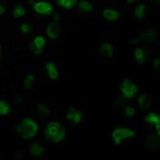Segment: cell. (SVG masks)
<instances>
[{
    "instance_id": "obj_1",
    "label": "cell",
    "mask_w": 160,
    "mask_h": 160,
    "mask_svg": "<svg viewBox=\"0 0 160 160\" xmlns=\"http://www.w3.org/2000/svg\"><path fill=\"white\" fill-rule=\"evenodd\" d=\"M23 124L24 125V130L22 133L24 139H30L31 137L36 135V133L39 129V126L34 121L29 119V118H26L23 121Z\"/></svg>"
},
{
    "instance_id": "obj_2",
    "label": "cell",
    "mask_w": 160,
    "mask_h": 160,
    "mask_svg": "<svg viewBox=\"0 0 160 160\" xmlns=\"http://www.w3.org/2000/svg\"><path fill=\"white\" fill-rule=\"evenodd\" d=\"M133 136H135V132L126 127L117 128V129H115L114 132L112 133V138L113 140H114L115 144H119L123 139L127 138V137H133Z\"/></svg>"
},
{
    "instance_id": "obj_3",
    "label": "cell",
    "mask_w": 160,
    "mask_h": 160,
    "mask_svg": "<svg viewBox=\"0 0 160 160\" xmlns=\"http://www.w3.org/2000/svg\"><path fill=\"white\" fill-rule=\"evenodd\" d=\"M121 91L123 93V96L125 97H127V99H132L135 95V93L137 92V87L134 85L133 84L129 81V80H124L122 84H121Z\"/></svg>"
},
{
    "instance_id": "obj_4",
    "label": "cell",
    "mask_w": 160,
    "mask_h": 160,
    "mask_svg": "<svg viewBox=\"0 0 160 160\" xmlns=\"http://www.w3.org/2000/svg\"><path fill=\"white\" fill-rule=\"evenodd\" d=\"M34 9L38 13L40 14H51L53 12V7L50 3L47 2H39L34 5Z\"/></svg>"
},
{
    "instance_id": "obj_5",
    "label": "cell",
    "mask_w": 160,
    "mask_h": 160,
    "mask_svg": "<svg viewBox=\"0 0 160 160\" xmlns=\"http://www.w3.org/2000/svg\"><path fill=\"white\" fill-rule=\"evenodd\" d=\"M60 32V26L56 24V23H53L50 24L47 27V34L51 39H55L57 38V36L59 35Z\"/></svg>"
},
{
    "instance_id": "obj_6",
    "label": "cell",
    "mask_w": 160,
    "mask_h": 160,
    "mask_svg": "<svg viewBox=\"0 0 160 160\" xmlns=\"http://www.w3.org/2000/svg\"><path fill=\"white\" fill-rule=\"evenodd\" d=\"M157 37V34L156 31H154L152 29H148L146 31H144V32L141 35L140 39L141 40H146V41H150V42H152V41L156 40Z\"/></svg>"
},
{
    "instance_id": "obj_7",
    "label": "cell",
    "mask_w": 160,
    "mask_h": 160,
    "mask_svg": "<svg viewBox=\"0 0 160 160\" xmlns=\"http://www.w3.org/2000/svg\"><path fill=\"white\" fill-rule=\"evenodd\" d=\"M69 114L66 115V118L69 120H73L75 124L79 123L81 119V113L80 111H77L74 110V108H69Z\"/></svg>"
},
{
    "instance_id": "obj_8",
    "label": "cell",
    "mask_w": 160,
    "mask_h": 160,
    "mask_svg": "<svg viewBox=\"0 0 160 160\" xmlns=\"http://www.w3.org/2000/svg\"><path fill=\"white\" fill-rule=\"evenodd\" d=\"M145 120L147 122H150V123H154L156 124V130L158 135L160 134V126H159V116L154 112H151L150 114H148V116L145 118Z\"/></svg>"
},
{
    "instance_id": "obj_9",
    "label": "cell",
    "mask_w": 160,
    "mask_h": 160,
    "mask_svg": "<svg viewBox=\"0 0 160 160\" xmlns=\"http://www.w3.org/2000/svg\"><path fill=\"white\" fill-rule=\"evenodd\" d=\"M139 103H140V106L141 107V109L145 110L150 107L151 100L147 95H141L140 97H139Z\"/></svg>"
},
{
    "instance_id": "obj_10",
    "label": "cell",
    "mask_w": 160,
    "mask_h": 160,
    "mask_svg": "<svg viewBox=\"0 0 160 160\" xmlns=\"http://www.w3.org/2000/svg\"><path fill=\"white\" fill-rule=\"evenodd\" d=\"M103 15H104V17L108 20H116L119 18L120 13L116 11V10L105 9L104 11H103Z\"/></svg>"
},
{
    "instance_id": "obj_11",
    "label": "cell",
    "mask_w": 160,
    "mask_h": 160,
    "mask_svg": "<svg viewBox=\"0 0 160 160\" xmlns=\"http://www.w3.org/2000/svg\"><path fill=\"white\" fill-rule=\"evenodd\" d=\"M146 142H147V145L151 148H157L159 145V141H158V138L154 135H150L148 136V138L146 139Z\"/></svg>"
},
{
    "instance_id": "obj_12",
    "label": "cell",
    "mask_w": 160,
    "mask_h": 160,
    "mask_svg": "<svg viewBox=\"0 0 160 160\" xmlns=\"http://www.w3.org/2000/svg\"><path fill=\"white\" fill-rule=\"evenodd\" d=\"M100 51L102 54L104 55H107V56H111L112 55V51H113V49L111 47V45L109 44V43H104L101 45L100 47Z\"/></svg>"
},
{
    "instance_id": "obj_13",
    "label": "cell",
    "mask_w": 160,
    "mask_h": 160,
    "mask_svg": "<svg viewBox=\"0 0 160 160\" xmlns=\"http://www.w3.org/2000/svg\"><path fill=\"white\" fill-rule=\"evenodd\" d=\"M46 69H47V70L49 71L50 77H51V79H56V78H57V76H58L57 70H56L55 66H54L53 63H51V62L47 63V65H46Z\"/></svg>"
},
{
    "instance_id": "obj_14",
    "label": "cell",
    "mask_w": 160,
    "mask_h": 160,
    "mask_svg": "<svg viewBox=\"0 0 160 160\" xmlns=\"http://www.w3.org/2000/svg\"><path fill=\"white\" fill-rule=\"evenodd\" d=\"M43 148L40 147L39 145H38L37 143H33L32 145H31V148H30V152L31 154H33L35 156H40L41 154L43 153Z\"/></svg>"
},
{
    "instance_id": "obj_15",
    "label": "cell",
    "mask_w": 160,
    "mask_h": 160,
    "mask_svg": "<svg viewBox=\"0 0 160 160\" xmlns=\"http://www.w3.org/2000/svg\"><path fill=\"white\" fill-rule=\"evenodd\" d=\"M66 137V130H65V128H62L60 126V128L58 129L57 133L54 135V141L55 142H58L62 140H64Z\"/></svg>"
},
{
    "instance_id": "obj_16",
    "label": "cell",
    "mask_w": 160,
    "mask_h": 160,
    "mask_svg": "<svg viewBox=\"0 0 160 160\" xmlns=\"http://www.w3.org/2000/svg\"><path fill=\"white\" fill-rule=\"evenodd\" d=\"M79 9L81 11H90L92 9V6L91 4L87 1H81L79 3Z\"/></svg>"
},
{
    "instance_id": "obj_17",
    "label": "cell",
    "mask_w": 160,
    "mask_h": 160,
    "mask_svg": "<svg viewBox=\"0 0 160 160\" xmlns=\"http://www.w3.org/2000/svg\"><path fill=\"white\" fill-rule=\"evenodd\" d=\"M24 9L20 6V5H17V6H15L14 8V10H13V16L15 18H18L20 16H23L24 15Z\"/></svg>"
},
{
    "instance_id": "obj_18",
    "label": "cell",
    "mask_w": 160,
    "mask_h": 160,
    "mask_svg": "<svg viewBox=\"0 0 160 160\" xmlns=\"http://www.w3.org/2000/svg\"><path fill=\"white\" fill-rule=\"evenodd\" d=\"M144 9H145V6H144V5H141V6H139V7L136 8V9H135V14H136V16L139 19L143 18Z\"/></svg>"
},
{
    "instance_id": "obj_19",
    "label": "cell",
    "mask_w": 160,
    "mask_h": 160,
    "mask_svg": "<svg viewBox=\"0 0 160 160\" xmlns=\"http://www.w3.org/2000/svg\"><path fill=\"white\" fill-rule=\"evenodd\" d=\"M9 111V107L7 105L6 102L0 101V114H7Z\"/></svg>"
},
{
    "instance_id": "obj_20",
    "label": "cell",
    "mask_w": 160,
    "mask_h": 160,
    "mask_svg": "<svg viewBox=\"0 0 160 160\" xmlns=\"http://www.w3.org/2000/svg\"><path fill=\"white\" fill-rule=\"evenodd\" d=\"M135 56H136V59L138 61V63L142 64L143 62H144V58H143V56H142V50L137 49L135 51Z\"/></svg>"
},
{
    "instance_id": "obj_21",
    "label": "cell",
    "mask_w": 160,
    "mask_h": 160,
    "mask_svg": "<svg viewBox=\"0 0 160 160\" xmlns=\"http://www.w3.org/2000/svg\"><path fill=\"white\" fill-rule=\"evenodd\" d=\"M39 111L41 115H43V116H46V115H48L49 113H50V111L47 107H45L43 104H39Z\"/></svg>"
},
{
    "instance_id": "obj_22",
    "label": "cell",
    "mask_w": 160,
    "mask_h": 160,
    "mask_svg": "<svg viewBox=\"0 0 160 160\" xmlns=\"http://www.w3.org/2000/svg\"><path fill=\"white\" fill-rule=\"evenodd\" d=\"M29 48L32 50L36 54H40L41 53H42V48L39 47V46H37L34 42H31L29 44Z\"/></svg>"
},
{
    "instance_id": "obj_23",
    "label": "cell",
    "mask_w": 160,
    "mask_h": 160,
    "mask_svg": "<svg viewBox=\"0 0 160 160\" xmlns=\"http://www.w3.org/2000/svg\"><path fill=\"white\" fill-rule=\"evenodd\" d=\"M124 113L126 114L127 116H133L134 114H135V110L129 106H126L125 108H124Z\"/></svg>"
},
{
    "instance_id": "obj_24",
    "label": "cell",
    "mask_w": 160,
    "mask_h": 160,
    "mask_svg": "<svg viewBox=\"0 0 160 160\" xmlns=\"http://www.w3.org/2000/svg\"><path fill=\"white\" fill-rule=\"evenodd\" d=\"M21 29H22V31H23L24 33H26V34L31 33L33 31V27L31 26L30 24H24L22 25V27H21Z\"/></svg>"
},
{
    "instance_id": "obj_25",
    "label": "cell",
    "mask_w": 160,
    "mask_h": 160,
    "mask_svg": "<svg viewBox=\"0 0 160 160\" xmlns=\"http://www.w3.org/2000/svg\"><path fill=\"white\" fill-rule=\"evenodd\" d=\"M34 43L37 46H39V47L42 48L43 46H44V44H45V40H44V39L42 37H37V38L35 39Z\"/></svg>"
},
{
    "instance_id": "obj_26",
    "label": "cell",
    "mask_w": 160,
    "mask_h": 160,
    "mask_svg": "<svg viewBox=\"0 0 160 160\" xmlns=\"http://www.w3.org/2000/svg\"><path fill=\"white\" fill-rule=\"evenodd\" d=\"M77 0H66V2L64 4V7H66V9H71L74 6Z\"/></svg>"
},
{
    "instance_id": "obj_27",
    "label": "cell",
    "mask_w": 160,
    "mask_h": 160,
    "mask_svg": "<svg viewBox=\"0 0 160 160\" xmlns=\"http://www.w3.org/2000/svg\"><path fill=\"white\" fill-rule=\"evenodd\" d=\"M60 127V124L59 123H56V122H51L48 125L47 128H55V129H58Z\"/></svg>"
},
{
    "instance_id": "obj_28",
    "label": "cell",
    "mask_w": 160,
    "mask_h": 160,
    "mask_svg": "<svg viewBox=\"0 0 160 160\" xmlns=\"http://www.w3.org/2000/svg\"><path fill=\"white\" fill-rule=\"evenodd\" d=\"M142 56L144 60H148L149 57H150V53L147 50H142Z\"/></svg>"
},
{
    "instance_id": "obj_29",
    "label": "cell",
    "mask_w": 160,
    "mask_h": 160,
    "mask_svg": "<svg viewBox=\"0 0 160 160\" xmlns=\"http://www.w3.org/2000/svg\"><path fill=\"white\" fill-rule=\"evenodd\" d=\"M16 129H17V131H18V132L22 133V132L24 130V125L23 123L19 124V125L17 126V127H16Z\"/></svg>"
},
{
    "instance_id": "obj_30",
    "label": "cell",
    "mask_w": 160,
    "mask_h": 160,
    "mask_svg": "<svg viewBox=\"0 0 160 160\" xmlns=\"http://www.w3.org/2000/svg\"><path fill=\"white\" fill-rule=\"evenodd\" d=\"M15 102L17 103V104H20V103L23 102V96H17L15 97Z\"/></svg>"
},
{
    "instance_id": "obj_31",
    "label": "cell",
    "mask_w": 160,
    "mask_h": 160,
    "mask_svg": "<svg viewBox=\"0 0 160 160\" xmlns=\"http://www.w3.org/2000/svg\"><path fill=\"white\" fill-rule=\"evenodd\" d=\"M24 86L26 87V88H31V81L27 80V79H25L24 80Z\"/></svg>"
},
{
    "instance_id": "obj_32",
    "label": "cell",
    "mask_w": 160,
    "mask_h": 160,
    "mask_svg": "<svg viewBox=\"0 0 160 160\" xmlns=\"http://www.w3.org/2000/svg\"><path fill=\"white\" fill-rule=\"evenodd\" d=\"M159 62H160V60H159V58H157L156 61H154V66H156V69H158V66H159Z\"/></svg>"
},
{
    "instance_id": "obj_33",
    "label": "cell",
    "mask_w": 160,
    "mask_h": 160,
    "mask_svg": "<svg viewBox=\"0 0 160 160\" xmlns=\"http://www.w3.org/2000/svg\"><path fill=\"white\" fill-rule=\"evenodd\" d=\"M65 2H66V0H57V4L59 6H64Z\"/></svg>"
},
{
    "instance_id": "obj_34",
    "label": "cell",
    "mask_w": 160,
    "mask_h": 160,
    "mask_svg": "<svg viewBox=\"0 0 160 160\" xmlns=\"http://www.w3.org/2000/svg\"><path fill=\"white\" fill-rule=\"evenodd\" d=\"M5 12V7L3 5H0V14H2Z\"/></svg>"
},
{
    "instance_id": "obj_35",
    "label": "cell",
    "mask_w": 160,
    "mask_h": 160,
    "mask_svg": "<svg viewBox=\"0 0 160 160\" xmlns=\"http://www.w3.org/2000/svg\"><path fill=\"white\" fill-rule=\"evenodd\" d=\"M21 156H22V154H21L20 152H16V153H15V157L20 158Z\"/></svg>"
},
{
    "instance_id": "obj_36",
    "label": "cell",
    "mask_w": 160,
    "mask_h": 160,
    "mask_svg": "<svg viewBox=\"0 0 160 160\" xmlns=\"http://www.w3.org/2000/svg\"><path fill=\"white\" fill-rule=\"evenodd\" d=\"M26 79H27V80H29V81H32L34 80V77H33V75H28Z\"/></svg>"
},
{
    "instance_id": "obj_37",
    "label": "cell",
    "mask_w": 160,
    "mask_h": 160,
    "mask_svg": "<svg viewBox=\"0 0 160 160\" xmlns=\"http://www.w3.org/2000/svg\"><path fill=\"white\" fill-rule=\"evenodd\" d=\"M122 102H123V97H120V99H118V100L116 101L117 104H121Z\"/></svg>"
},
{
    "instance_id": "obj_38",
    "label": "cell",
    "mask_w": 160,
    "mask_h": 160,
    "mask_svg": "<svg viewBox=\"0 0 160 160\" xmlns=\"http://www.w3.org/2000/svg\"><path fill=\"white\" fill-rule=\"evenodd\" d=\"M137 42H138V39H132V40H130L131 44H136Z\"/></svg>"
},
{
    "instance_id": "obj_39",
    "label": "cell",
    "mask_w": 160,
    "mask_h": 160,
    "mask_svg": "<svg viewBox=\"0 0 160 160\" xmlns=\"http://www.w3.org/2000/svg\"><path fill=\"white\" fill-rule=\"evenodd\" d=\"M54 18L55 21H58V20H59V15H58V14H54Z\"/></svg>"
},
{
    "instance_id": "obj_40",
    "label": "cell",
    "mask_w": 160,
    "mask_h": 160,
    "mask_svg": "<svg viewBox=\"0 0 160 160\" xmlns=\"http://www.w3.org/2000/svg\"><path fill=\"white\" fill-rule=\"evenodd\" d=\"M34 1H35V0H28V2H29L30 4H33V3H34Z\"/></svg>"
},
{
    "instance_id": "obj_41",
    "label": "cell",
    "mask_w": 160,
    "mask_h": 160,
    "mask_svg": "<svg viewBox=\"0 0 160 160\" xmlns=\"http://www.w3.org/2000/svg\"><path fill=\"white\" fill-rule=\"evenodd\" d=\"M0 50H1V45H0Z\"/></svg>"
},
{
    "instance_id": "obj_42",
    "label": "cell",
    "mask_w": 160,
    "mask_h": 160,
    "mask_svg": "<svg viewBox=\"0 0 160 160\" xmlns=\"http://www.w3.org/2000/svg\"><path fill=\"white\" fill-rule=\"evenodd\" d=\"M135 1H137V0H135Z\"/></svg>"
},
{
    "instance_id": "obj_43",
    "label": "cell",
    "mask_w": 160,
    "mask_h": 160,
    "mask_svg": "<svg viewBox=\"0 0 160 160\" xmlns=\"http://www.w3.org/2000/svg\"><path fill=\"white\" fill-rule=\"evenodd\" d=\"M157 1H158V0H157Z\"/></svg>"
}]
</instances>
